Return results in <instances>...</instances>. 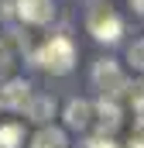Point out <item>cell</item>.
<instances>
[{"mask_svg":"<svg viewBox=\"0 0 144 148\" xmlns=\"http://www.w3.org/2000/svg\"><path fill=\"white\" fill-rule=\"evenodd\" d=\"M35 62L45 73H52V76H65V73H72V66H75V48H72L69 38L55 35V38H48V41L35 52Z\"/></svg>","mask_w":144,"mask_h":148,"instance_id":"1","label":"cell"},{"mask_svg":"<svg viewBox=\"0 0 144 148\" xmlns=\"http://www.w3.org/2000/svg\"><path fill=\"white\" fill-rule=\"evenodd\" d=\"M86 28H89V35L96 38V41H107V45L120 41V35H124V21H120V14H117L113 7H107L103 0L89 7V14H86Z\"/></svg>","mask_w":144,"mask_h":148,"instance_id":"2","label":"cell"},{"mask_svg":"<svg viewBox=\"0 0 144 148\" xmlns=\"http://www.w3.org/2000/svg\"><path fill=\"white\" fill-rule=\"evenodd\" d=\"M93 83H96V90L110 97V100H117L120 93H127V76L124 69L113 62V59H96V66H93Z\"/></svg>","mask_w":144,"mask_h":148,"instance_id":"3","label":"cell"},{"mask_svg":"<svg viewBox=\"0 0 144 148\" xmlns=\"http://www.w3.org/2000/svg\"><path fill=\"white\" fill-rule=\"evenodd\" d=\"M93 117H96V131L100 134H113L124 124V114L117 107V100H110V97H100V103L93 107Z\"/></svg>","mask_w":144,"mask_h":148,"instance_id":"4","label":"cell"},{"mask_svg":"<svg viewBox=\"0 0 144 148\" xmlns=\"http://www.w3.org/2000/svg\"><path fill=\"white\" fill-rule=\"evenodd\" d=\"M17 17L24 24H48L55 17V3L52 0H17Z\"/></svg>","mask_w":144,"mask_h":148,"instance_id":"5","label":"cell"},{"mask_svg":"<svg viewBox=\"0 0 144 148\" xmlns=\"http://www.w3.org/2000/svg\"><path fill=\"white\" fill-rule=\"evenodd\" d=\"M31 100V83L28 79H7L3 90H0V107L7 110H24Z\"/></svg>","mask_w":144,"mask_h":148,"instance_id":"6","label":"cell"},{"mask_svg":"<svg viewBox=\"0 0 144 148\" xmlns=\"http://www.w3.org/2000/svg\"><path fill=\"white\" fill-rule=\"evenodd\" d=\"M65 124H69L72 131H86V127L93 124V103H89V100H69V107H65Z\"/></svg>","mask_w":144,"mask_h":148,"instance_id":"7","label":"cell"},{"mask_svg":"<svg viewBox=\"0 0 144 148\" xmlns=\"http://www.w3.org/2000/svg\"><path fill=\"white\" fill-rule=\"evenodd\" d=\"M28 121H35V124H48L52 121V114H55V100L52 97H35L31 93V100H28Z\"/></svg>","mask_w":144,"mask_h":148,"instance_id":"8","label":"cell"},{"mask_svg":"<svg viewBox=\"0 0 144 148\" xmlns=\"http://www.w3.org/2000/svg\"><path fill=\"white\" fill-rule=\"evenodd\" d=\"M31 148H69V141H65V131H58V127H41L35 138H31Z\"/></svg>","mask_w":144,"mask_h":148,"instance_id":"9","label":"cell"},{"mask_svg":"<svg viewBox=\"0 0 144 148\" xmlns=\"http://www.w3.org/2000/svg\"><path fill=\"white\" fill-rule=\"evenodd\" d=\"M24 127L21 124H0V148H21Z\"/></svg>","mask_w":144,"mask_h":148,"instance_id":"10","label":"cell"},{"mask_svg":"<svg viewBox=\"0 0 144 148\" xmlns=\"http://www.w3.org/2000/svg\"><path fill=\"white\" fill-rule=\"evenodd\" d=\"M10 69H14V52H10L7 41H0V79H7Z\"/></svg>","mask_w":144,"mask_h":148,"instance_id":"11","label":"cell"},{"mask_svg":"<svg viewBox=\"0 0 144 148\" xmlns=\"http://www.w3.org/2000/svg\"><path fill=\"white\" fill-rule=\"evenodd\" d=\"M127 62H130L137 73H144V41H134V45L127 48Z\"/></svg>","mask_w":144,"mask_h":148,"instance_id":"12","label":"cell"},{"mask_svg":"<svg viewBox=\"0 0 144 148\" xmlns=\"http://www.w3.org/2000/svg\"><path fill=\"white\" fill-rule=\"evenodd\" d=\"M127 97H130V103L144 100V79H134V83H127Z\"/></svg>","mask_w":144,"mask_h":148,"instance_id":"13","label":"cell"},{"mask_svg":"<svg viewBox=\"0 0 144 148\" xmlns=\"http://www.w3.org/2000/svg\"><path fill=\"white\" fill-rule=\"evenodd\" d=\"M89 148H120V145L113 141V134H100V138H93V141H89Z\"/></svg>","mask_w":144,"mask_h":148,"instance_id":"14","label":"cell"},{"mask_svg":"<svg viewBox=\"0 0 144 148\" xmlns=\"http://www.w3.org/2000/svg\"><path fill=\"white\" fill-rule=\"evenodd\" d=\"M134 127H137V131H144V100H137V103H134Z\"/></svg>","mask_w":144,"mask_h":148,"instance_id":"15","label":"cell"},{"mask_svg":"<svg viewBox=\"0 0 144 148\" xmlns=\"http://www.w3.org/2000/svg\"><path fill=\"white\" fill-rule=\"evenodd\" d=\"M130 148H144V131H141V134H134V138H130Z\"/></svg>","mask_w":144,"mask_h":148,"instance_id":"16","label":"cell"},{"mask_svg":"<svg viewBox=\"0 0 144 148\" xmlns=\"http://www.w3.org/2000/svg\"><path fill=\"white\" fill-rule=\"evenodd\" d=\"M130 10L134 14H144V0H130Z\"/></svg>","mask_w":144,"mask_h":148,"instance_id":"17","label":"cell"}]
</instances>
